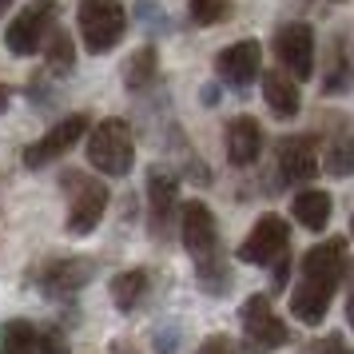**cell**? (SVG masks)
Here are the masks:
<instances>
[{
    "instance_id": "11",
    "label": "cell",
    "mask_w": 354,
    "mask_h": 354,
    "mask_svg": "<svg viewBox=\"0 0 354 354\" xmlns=\"http://www.w3.org/2000/svg\"><path fill=\"white\" fill-rule=\"evenodd\" d=\"M274 151H279V156H274V163H279V179H283V183H310V179L322 171L319 136H310V131L283 136Z\"/></svg>"
},
{
    "instance_id": "19",
    "label": "cell",
    "mask_w": 354,
    "mask_h": 354,
    "mask_svg": "<svg viewBox=\"0 0 354 354\" xmlns=\"http://www.w3.org/2000/svg\"><path fill=\"white\" fill-rule=\"evenodd\" d=\"M263 100L279 120H290L303 108V96H299V84L290 80L287 72H263Z\"/></svg>"
},
{
    "instance_id": "12",
    "label": "cell",
    "mask_w": 354,
    "mask_h": 354,
    "mask_svg": "<svg viewBox=\"0 0 354 354\" xmlns=\"http://www.w3.org/2000/svg\"><path fill=\"white\" fill-rule=\"evenodd\" d=\"M274 60L283 64V72L295 84L306 80L315 72V32H310V24H303V20L283 24L274 32Z\"/></svg>"
},
{
    "instance_id": "20",
    "label": "cell",
    "mask_w": 354,
    "mask_h": 354,
    "mask_svg": "<svg viewBox=\"0 0 354 354\" xmlns=\"http://www.w3.org/2000/svg\"><path fill=\"white\" fill-rule=\"evenodd\" d=\"M330 211H335V203H330V195L319 192V187H306V192H299L290 199V215H295L306 231H326Z\"/></svg>"
},
{
    "instance_id": "21",
    "label": "cell",
    "mask_w": 354,
    "mask_h": 354,
    "mask_svg": "<svg viewBox=\"0 0 354 354\" xmlns=\"http://www.w3.org/2000/svg\"><path fill=\"white\" fill-rule=\"evenodd\" d=\"M156 76H160V52L151 48V44L136 48L128 60H124V84H128V92H144V88H151Z\"/></svg>"
},
{
    "instance_id": "18",
    "label": "cell",
    "mask_w": 354,
    "mask_h": 354,
    "mask_svg": "<svg viewBox=\"0 0 354 354\" xmlns=\"http://www.w3.org/2000/svg\"><path fill=\"white\" fill-rule=\"evenodd\" d=\"M112 303L115 310H124V315H136L140 306L147 303V295H151V271L144 267H131V271H120L112 279Z\"/></svg>"
},
{
    "instance_id": "15",
    "label": "cell",
    "mask_w": 354,
    "mask_h": 354,
    "mask_svg": "<svg viewBox=\"0 0 354 354\" xmlns=\"http://www.w3.org/2000/svg\"><path fill=\"white\" fill-rule=\"evenodd\" d=\"M0 354H60V338L28 319H8L0 326Z\"/></svg>"
},
{
    "instance_id": "7",
    "label": "cell",
    "mask_w": 354,
    "mask_h": 354,
    "mask_svg": "<svg viewBox=\"0 0 354 354\" xmlns=\"http://www.w3.org/2000/svg\"><path fill=\"white\" fill-rule=\"evenodd\" d=\"M56 17H60L56 0H32L28 8H20L17 17L8 20V28H4L8 52L12 56H36V52L44 48L48 32L56 28Z\"/></svg>"
},
{
    "instance_id": "13",
    "label": "cell",
    "mask_w": 354,
    "mask_h": 354,
    "mask_svg": "<svg viewBox=\"0 0 354 354\" xmlns=\"http://www.w3.org/2000/svg\"><path fill=\"white\" fill-rule=\"evenodd\" d=\"M92 274H96V263L92 259H80V255L48 259L40 267V274H36V287H40V295H48V299H72V295H80L92 283Z\"/></svg>"
},
{
    "instance_id": "8",
    "label": "cell",
    "mask_w": 354,
    "mask_h": 354,
    "mask_svg": "<svg viewBox=\"0 0 354 354\" xmlns=\"http://www.w3.org/2000/svg\"><path fill=\"white\" fill-rule=\"evenodd\" d=\"M235 255L243 263H251V267H274V263H283L290 259V227L283 215H263L251 231H247V239L239 243V251Z\"/></svg>"
},
{
    "instance_id": "4",
    "label": "cell",
    "mask_w": 354,
    "mask_h": 354,
    "mask_svg": "<svg viewBox=\"0 0 354 354\" xmlns=\"http://www.w3.org/2000/svg\"><path fill=\"white\" fill-rule=\"evenodd\" d=\"M64 187H68V219H64V231L72 239H84L92 235L108 211V187L100 179L84 176V171H68L64 176Z\"/></svg>"
},
{
    "instance_id": "10",
    "label": "cell",
    "mask_w": 354,
    "mask_h": 354,
    "mask_svg": "<svg viewBox=\"0 0 354 354\" xmlns=\"http://www.w3.org/2000/svg\"><path fill=\"white\" fill-rule=\"evenodd\" d=\"M179 219V179L163 167L147 171V231L151 239L163 243L171 235V223Z\"/></svg>"
},
{
    "instance_id": "28",
    "label": "cell",
    "mask_w": 354,
    "mask_h": 354,
    "mask_svg": "<svg viewBox=\"0 0 354 354\" xmlns=\"http://www.w3.org/2000/svg\"><path fill=\"white\" fill-rule=\"evenodd\" d=\"M4 108H8V88L0 84V112H4Z\"/></svg>"
},
{
    "instance_id": "17",
    "label": "cell",
    "mask_w": 354,
    "mask_h": 354,
    "mask_svg": "<svg viewBox=\"0 0 354 354\" xmlns=\"http://www.w3.org/2000/svg\"><path fill=\"white\" fill-rule=\"evenodd\" d=\"M326 171L330 176H351L354 171V124L346 115L326 120Z\"/></svg>"
},
{
    "instance_id": "30",
    "label": "cell",
    "mask_w": 354,
    "mask_h": 354,
    "mask_svg": "<svg viewBox=\"0 0 354 354\" xmlns=\"http://www.w3.org/2000/svg\"><path fill=\"white\" fill-rule=\"evenodd\" d=\"M351 235H354V219H351Z\"/></svg>"
},
{
    "instance_id": "1",
    "label": "cell",
    "mask_w": 354,
    "mask_h": 354,
    "mask_svg": "<svg viewBox=\"0 0 354 354\" xmlns=\"http://www.w3.org/2000/svg\"><path fill=\"white\" fill-rule=\"evenodd\" d=\"M342 279H346V239L330 235L326 243H315L299 263V283L290 290V315L303 326H319Z\"/></svg>"
},
{
    "instance_id": "24",
    "label": "cell",
    "mask_w": 354,
    "mask_h": 354,
    "mask_svg": "<svg viewBox=\"0 0 354 354\" xmlns=\"http://www.w3.org/2000/svg\"><path fill=\"white\" fill-rule=\"evenodd\" d=\"M227 17H231V0H192V20L199 28L223 24Z\"/></svg>"
},
{
    "instance_id": "25",
    "label": "cell",
    "mask_w": 354,
    "mask_h": 354,
    "mask_svg": "<svg viewBox=\"0 0 354 354\" xmlns=\"http://www.w3.org/2000/svg\"><path fill=\"white\" fill-rule=\"evenodd\" d=\"M310 354H354V346H346L342 335H326V338H315L310 342Z\"/></svg>"
},
{
    "instance_id": "6",
    "label": "cell",
    "mask_w": 354,
    "mask_h": 354,
    "mask_svg": "<svg viewBox=\"0 0 354 354\" xmlns=\"http://www.w3.org/2000/svg\"><path fill=\"white\" fill-rule=\"evenodd\" d=\"M239 326H243L247 346L255 354H274L290 342V326L274 315V306H271L267 295H251V299L239 306Z\"/></svg>"
},
{
    "instance_id": "3",
    "label": "cell",
    "mask_w": 354,
    "mask_h": 354,
    "mask_svg": "<svg viewBox=\"0 0 354 354\" xmlns=\"http://www.w3.org/2000/svg\"><path fill=\"white\" fill-rule=\"evenodd\" d=\"M84 136H88V163L96 167L100 176L120 179L131 171V163H136V136H131L128 120L108 115V120L92 124V131H84Z\"/></svg>"
},
{
    "instance_id": "16",
    "label": "cell",
    "mask_w": 354,
    "mask_h": 354,
    "mask_svg": "<svg viewBox=\"0 0 354 354\" xmlns=\"http://www.w3.org/2000/svg\"><path fill=\"white\" fill-rule=\"evenodd\" d=\"M223 147L231 167H251L263 151V128H259L255 115H235L223 128Z\"/></svg>"
},
{
    "instance_id": "26",
    "label": "cell",
    "mask_w": 354,
    "mask_h": 354,
    "mask_svg": "<svg viewBox=\"0 0 354 354\" xmlns=\"http://www.w3.org/2000/svg\"><path fill=\"white\" fill-rule=\"evenodd\" d=\"M195 354H239V351H235V342H231L227 335H207L203 342H199Z\"/></svg>"
},
{
    "instance_id": "2",
    "label": "cell",
    "mask_w": 354,
    "mask_h": 354,
    "mask_svg": "<svg viewBox=\"0 0 354 354\" xmlns=\"http://www.w3.org/2000/svg\"><path fill=\"white\" fill-rule=\"evenodd\" d=\"M179 235L183 247L195 263V279L199 290L211 299H223L231 290V263L223 255V243H219V223H215V211L203 199H192L179 207Z\"/></svg>"
},
{
    "instance_id": "29",
    "label": "cell",
    "mask_w": 354,
    "mask_h": 354,
    "mask_svg": "<svg viewBox=\"0 0 354 354\" xmlns=\"http://www.w3.org/2000/svg\"><path fill=\"white\" fill-rule=\"evenodd\" d=\"M8 4H12V0H0V17H4V12H8Z\"/></svg>"
},
{
    "instance_id": "31",
    "label": "cell",
    "mask_w": 354,
    "mask_h": 354,
    "mask_svg": "<svg viewBox=\"0 0 354 354\" xmlns=\"http://www.w3.org/2000/svg\"><path fill=\"white\" fill-rule=\"evenodd\" d=\"M335 4H342V0H335Z\"/></svg>"
},
{
    "instance_id": "14",
    "label": "cell",
    "mask_w": 354,
    "mask_h": 354,
    "mask_svg": "<svg viewBox=\"0 0 354 354\" xmlns=\"http://www.w3.org/2000/svg\"><path fill=\"white\" fill-rule=\"evenodd\" d=\"M259 60H263V48H259L255 40H239V44H227L219 56H215V76L227 84V88H251L259 80Z\"/></svg>"
},
{
    "instance_id": "27",
    "label": "cell",
    "mask_w": 354,
    "mask_h": 354,
    "mask_svg": "<svg viewBox=\"0 0 354 354\" xmlns=\"http://www.w3.org/2000/svg\"><path fill=\"white\" fill-rule=\"evenodd\" d=\"M346 322H351V330H354V290H351V299H346Z\"/></svg>"
},
{
    "instance_id": "23",
    "label": "cell",
    "mask_w": 354,
    "mask_h": 354,
    "mask_svg": "<svg viewBox=\"0 0 354 354\" xmlns=\"http://www.w3.org/2000/svg\"><path fill=\"white\" fill-rule=\"evenodd\" d=\"M40 52H44V60H48V72H56V76H68V72L76 68V44H72V36H68L64 28H52Z\"/></svg>"
},
{
    "instance_id": "5",
    "label": "cell",
    "mask_w": 354,
    "mask_h": 354,
    "mask_svg": "<svg viewBox=\"0 0 354 354\" xmlns=\"http://www.w3.org/2000/svg\"><path fill=\"white\" fill-rule=\"evenodd\" d=\"M76 24H80L84 48L92 56H104L112 52L124 32H128V12L120 0H80V12H76Z\"/></svg>"
},
{
    "instance_id": "9",
    "label": "cell",
    "mask_w": 354,
    "mask_h": 354,
    "mask_svg": "<svg viewBox=\"0 0 354 354\" xmlns=\"http://www.w3.org/2000/svg\"><path fill=\"white\" fill-rule=\"evenodd\" d=\"M88 115L84 112H72L68 120H60V124H52L40 140H32V144L24 147V167L28 171H40V167H48V163H56L60 156H68L72 147L84 140V131H88Z\"/></svg>"
},
{
    "instance_id": "22",
    "label": "cell",
    "mask_w": 354,
    "mask_h": 354,
    "mask_svg": "<svg viewBox=\"0 0 354 354\" xmlns=\"http://www.w3.org/2000/svg\"><path fill=\"white\" fill-rule=\"evenodd\" d=\"M354 84V64L351 56H346V44H342V36L330 40V60H326V76H322V96H338V92H346Z\"/></svg>"
}]
</instances>
